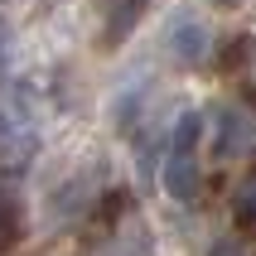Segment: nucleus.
Instances as JSON below:
<instances>
[{
	"label": "nucleus",
	"mask_w": 256,
	"mask_h": 256,
	"mask_svg": "<svg viewBox=\"0 0 256 256\" xmlns=\"http://www.w3.org/2000/svg\"><path fill=\"white\" fill-rule=\"evenodd\" d=\"M213 150L218 160H242L256 150V116H246V106H218L213 112Z\"/></svg>",
	"instance_id": "nucleus-2"
},
{
	"label": "nucleus",
	"mask_w": 256,
	"mask_h": 256,
	"mask_svg": "<svg viewBox=\"0 0 256 256\" xmlns=\"http://www.w3.org/2000/svg\"><path fill=\"white\" fill-rule=\"evenodd\" d=\"M198 130H203V116L184 112L174 121L170 155H164V188H170V198H184V203L198 194Z\"/></svg>",
	"instance_id": "nucleus-1"
},
{
	"label": "nucleus",
	"mask_w": 256,
	"mask_h": 256,
	"mask_svg": "<svg viewBox=\"0 0 256 256\" xmlns=\"http://www.w3.org/2000/svg\"><path fill=\"white\" fill-rule=\"evenodd\" d=\"M14 237H20V222H14V208H10L5 198H0V252H5V246H10Z\"/></svg>",
	"instance_id": "nucleus-6"
},
{
	"label": "nucleus",
	"mask_w": 256,
	"mask_h": 256,
	"mask_svg": "<svg viewBox=\"0 0 256 256\" xmlns=\"http://www.w3.org/2000/svg\"><path fill=\"white\" fill-rule=\"evenodd\" d=\"M170 48L184 58V63H198V58L208 54V24H198L188 10L174 14V24H170Z\"/></svg>",
	"instance_id": "nucleus-3"
},
{
	"label": "nucleus",
	"mask_w": 256,
	"mask_h": 256,
	"mask_svg": "<svg viewBox=\"0 0 256 256\" xmlns=\"http://www.w3.org/2000/svg\"><path fill=\"white\" fill-rule=\"evenodd\" d=\"M145 5H150V0H112V10H106V29H102V44H106V48H116L130 29L140 24Z\"/></svg>",
	"instance_id": "nucleus-4"
},
{
	"label": "nucleus",
	"mask_w": 256,
	"mask_h": 256,
	"mask_svg": "<svg viewBox=\"0 0 256 256\" xmlns=\"http://www.w3.org/2000/svg\"><path fill=\"white\" fill-rule=\"evenodd\" d=\"M213 5H232V0H213Z\"/></svg>",
	"instance_id": "nucleus-8"
},
{
	"label": "nucleus",
	"mask_w": 256,
	"mask_h": 256,
	"mask_svg": "<svg viewBox=\"0 0 256 256\" xmlns=\"http://www.w3.org/2000/svg\"><path fill=\"white\" fill-rule=\"evenodd\" d=\"M232 213H237V222H242L246 232H256V174L246 179L242 188H237V203H232Z\"/></svg>",
	"instance_id": "nucleus-5"
},
{
	"label": "nucleus",
	"mask_w": 256,
	"mask_h": 256,
	"mask_svg": "<svg viewBox=\"0 0 256 256\" xmlns=\"http://www.w3.org/2000/svg\"><path fill=\"white\" fill-rule=\"evenodd\" d=\"M213 256H242V252H237V242H218V246H213Z\"/></svg>",
	"instance_id": "nucleus-7"
}]
</instances>
